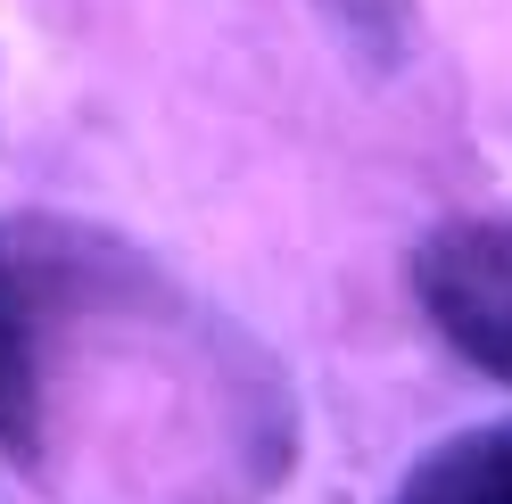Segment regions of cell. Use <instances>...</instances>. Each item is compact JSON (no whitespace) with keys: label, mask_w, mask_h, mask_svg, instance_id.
<instances>
[{"label":"cell","mask_w":512,"mask_h":504,"mask_svg":"<svg viewBox=\"0 0 512 504\" xmlns=\"http://www.w3.org/2000/svg\"><path fill=\"white\" fill-rule=\"evenodd\" d=\"M413 306L471 372L512 389V207L455 215L413 248Z\"/></svg>","instance_id":"2"},{"label":"cell","mask_w":512,"mask_h":504,"mask_svg":"<svg viewBox=\"0 0 512 504\" xmlns=\"http://www.w3.org/2000/svg\"><path fill=\"white\" fill-rule=\"evenodd\" d=\"M389 504H512V422L455 430L405 471Z\"/></svg>","instance_id":"3"},{"label":"cell","mask_w":512,"mask_h":504,"mask_svg":"<svg viewBox=\"0 0 512 504\" xmlns=\"http://www.w3.org/2000/svg\"><path fill=\"white\" fill-rule=\"evenodd\" d=\"M149 290L157 273L141 248L50 215H0V455L17 471H50L67 356L91 339V323L116 331Z\"/></svg>","instance_id":"1"}]
</instances>
